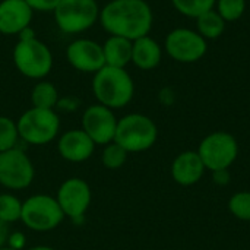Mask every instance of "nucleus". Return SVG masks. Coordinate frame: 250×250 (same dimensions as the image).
Masks as SVG:
<instances>
[{"label": "nucleus", "instance_id": "obj_1", "mask_svg": "<svg viewBox=\"0 0 250 250\" xmlns=\"http://www.w3.org/2000/svg\"><path fill=\"white\" fill-rule=\"evenodd\" d=\"M98 22L108 35L135 41L149 35L154 15L145 0H111L100 9Z\"/></svg>", "mask_w": 250, "mask_h": 250}, {"label": "nucleus", "instance_id": "obj_2", "mask_svg": "<svg viewBox=\"0 0 250 250\" xmlns=\"http://www.w3.org/2000/svg\"><path fill=\"white\" fill-rule=\"evenodd\" d=\"M12 60L16 70L34 81L45 79L53 69V53L50 47L37 38L35 31L29 26L18 35V42L12 51Z\"/></svg>", "mask_w": 250, "mask_h": 250}, {"label": "nucleus", "instance_id": "obj_3", "mask_svg": "<svg viewBox=\"0 0 250 250\" xmlns=\"http://www.w3.org/2000/svg\"><path fill=\"white\" fill-rule=\"evenodd\" d=\"M92 94L98 104L119 110L133 100L135 82L126 69L104 66L94 73Z\"/></svg>", "mask_w": 250, "mask_h": 250}, {"label": "nucleus", "instance_id": "obj_4", "mask_svg": "<svg viewBox=\"0 0 250 250\" xmlns=\"http://www.w3.org/2000/svg\"><path fill=\"white\" fill-rule=\"evenodd\" d=\"M158 139L155 122L141 113H129L117 120L114 141L130 152H144L151 149Z\"/></svg>", "mask_w": 250, "mask_h": 250}, {"label": "nucleus", "instance_id": "obj_5", "mask_svg": "<svg viewBox=\"0 0 250 250\" xmlns=\"http://www.w3.org/2000/svg\"><path fill=\"white\" fill-rule=\"evenodd\" d=\"M19 138L28 145L42 146L60 133V116L56 110L31 107L16 120Z\"/></svg>", "mask_w": 250, "mask_h": 250}, {"label": "nucleus", "instance_id": "obj_6", "mask_svg": "<svg viewBox=\"0 0 250 250\" xmlns=\"http://www.w3.org/2000/svg\"><path fill=\"white\" fill-rule=\"evenodd\" d=\"M51 13L59 31L66 35H76L98 22L100 6L97 0H60Z\"/></svg>", "mask_w": 250, "mask_h": 250}, {"label": "nucleus", "instance_id": "obj_7", "mask_svg": "<svg viewBox=\"0 0 250 250\" xmlns=\"http://www.w3.org/2000/svg\"><path fill=\"white\" fill-rule=\"evenodd\" d=\"M64 218L56 196L37 193L22 201L21 221L28 230L47 233L56 230Z\"/></svg>", "mask_w": 250, "mask_h": 250}, {"label": "nucleus", "instance_id": "obj_8", "mask_svg": "<svg viewBox=\"0 0 250 250\" xmlns=\"http://www.w3.org/2000/svg\"><path fill=\"white\" fill-rule=\"evenodd\" d=\"M198 154L211 173L229 170L239 157V142L229 132H212L201 141Z\"/></svg>", "mask_w": 250, "mask_h": 250}, {"label": "nucleus", "instance_id": "obj_9", "mask_svg": "<svg viewBox=\"0 0 250 250\" xmlns=\"http://www.w3.org/2000/svg\"><path fill=\"white\" fill-rule=\"evenodd\" d=\"M34 177V163L22 148L0 152V186L7 190H23L32 185Z\"/></svg>", "mask_w": 250, "mask_h": 250}, {"label": "nucleus", "instance_id": "obj_10", "mask_svg": "<svg viewBox=\"0 0 250 250\" xmlns=\"http://www.w3.org/2000/svg\"><path fill=\"white\" fill-rule=\"evenodd\" d=\"M164 48L167 54L179 63H195L207 54L208 42L198 31L176 28L167 34Z\"/></svg>", "mask_w": 250, "mask_h": 250}, {"label": "nucleus", "instance_id": "obj_11", "mask_svg": "<svg viewBox=\"0 0 250 250\" xmlns=\"http://www.w3.org/2000/svg\"><path fill=\"white\" fill-rule=\"evenodd\" d=\"M56 199L66 218L81 223L91 207L92 190L83 179L70 177L59 186Z\"/></svg>", "mask_w": 250, "mask_h": 250}, {"label": "nucleus", "instance_id": "obj_12", "mask_svg": "<svg viewBox=\"0 0 250 250\" xmlns=\"http://www.w3.org/2000/svg\"><path fill=\"white\" fill-rule=\"evenodd\" d=\"M117 120L114 110L95 103L83 110L81 129L94 141L95 145L105 146L114 141Z\"/></svg>", "mask_w": 250, "mask_h": 250}, {"label": "nucleus", "instance_id": "obj_13", "mask_svg": "<svg viewBox=\"0 0 250 250\" xmlns=\"http://www.w3.org/2000/svg\"><path fill=\"white\" fill-rule=\"evenodd\" d=\"M66 60L78 72L97 73L105 66L103 45L89 38H76L66 47Z\"/></svg>", "mask_w": 250, "mask_h": 250}, {"label": "nucleus", "instance_id": "obj_14", "mask_svg": "<svg viewBox=\"0 0 250 250\" xmlns=\"http://www.w3.org/2000/svg\"><path fill=\"white\" fill-rule=\"evenodd\" d=\"M94 141L82 129H70L57 139V151L60 157L69 163L79 164L88 161L95 151Z\"/></svg>", "mask_w": 250, "mask_h": 250}, {"label": "nucleus", "instance_id": "obj_15", "mask_svg": "<svg viewBox=\"0 0 250 250\" xmlns=\"http://www.w3.org/2000/svg\"><path fill=\"white\" fill-rule=\"evenodd\" d=\"M34 9L25 0H1L0 1V34L19 35L31 26Z\"/></svg>", "mask_w": 250, "mask_h": 250}, {"label": "nucleus", "instance_id": "obj_16", "mask_svg": "<svg viewBox=\"0 0 250 250\" xmlns=\"http://www.w3.org/2000/svg\"><path fill=\"white\" fill-rule=\"evenodd\" d=\"M205 166L198 151H183L171 163V177L180 186H193L205 174Z\"/></svg>", "mask_w": 250, "mask_h": 250}, {"label": "nucleus", "instance_id": "obj_17", "mask_svg": "<svg viewBox=\"0 0 250 250\" xmlns=\"http://www.w3.org/2000/svg\"><path fill=\"white\" fill-rule=\"evenodd\" d=\"M163 59L161 45L149 35L141 37L132 42V63L141 70L158 67Z\"/></svg>", "mask_w": 250, "mask_h": 250}, {"label": "nucleus", "instance_id": "obj_18", "mask_svg": "<svg viewBox=\"0 0 250 250\" xmlns=\"http://www.w3.org/2000/svg\"><path fill=\"white\" fill-rule=\"evenodd\" d=\"M132 42L133 41L123 37L108 35V38L101 44L105 66L126 69V66L132 63Z\"/></svg>", "mask_w": 250, "mask_h": 250}, {"label": "nucleus", "instance_id": "obj_19", "mask_svg": "<svg viewBox=\"0 0 250 250\" xmlns=\"http://www.w3.org/2000/svg\"><path fill=\"white\" fill-rule=\"evenodd\" d=\"M60 98L59 89L56 88V85L50 81L41 79L38 81L32 89H31V107H37V108H48V110H54L56 104Z\"/></svg>", "mask_w": 250, "mask_h": 250}, {"label": "nucleus", "instance_id": "obj_20", "mask_svg": "<svg viewBox=\"0 0 250 250\" xmlns=\"http://www.w3.org/2000/svg\"><path fill=\"white\" fill-rule=\"evenodd\" d=\"M227 22L220 16V13L214 9L199 15L196 18V31L208 41V40H217L223 35L226 31Z\"/></svg>", "mask_w": 250, "mask_h": 250}, {"label": "nucleus", "instance_id": "obj_21", "mask_svg": "<svg viewBox=\"0 0 250 250\" xmlns=\"http://www.w3.org/2000/svg\"><path fill=\"white\" fill-rule=\"evenodd\" d=\"M22 214V201L13 193H0V220L12 224L21 221Z\"/></svg>", "mask_w": 250, "mask_h": 250}, {"label": "nucleus", "instance_id": "obj_22", "mask_svg": "<svg viewBox=\"0 0 250 250\" xmlns=\"http://www.w3.org/2000/svg\"><path fill=\"white\" fill-rule=\"evenodd\" d=\"M174 9L188 18H198L199 15L215 7L217 0H171Z\"/></svg>", "mask_w": 250, "mask_h": 250}, {"label": "nucleus", "instance_id": "obj_23", "mask_svg": "<svg viewBox=\"0 0 250 250\" xmlns=\"http://www.w3.org/2000/svg\"><path fill=\"white\" fill-rule=\"evenodd\" d=\"M127 155H129V152L125 148H122L116 142H110L103 148L101 163L108 170H119L126 164Z\"/></svg>", "mask_w": 250, "mask_h": 250}, {"label": "nucleus", "instance_id": "obj_24", "mask_svg": "<svg viewBox=\"0 0 250 250\" xmlns=\"http://www.w3.org/2000/svg\"><path fill=\"white\" fill-rule=\"evenodd\" d=\"M19 141L16 122L7 116H0V152L16 148Z\"/></svg>", "mask_w": 250, "mask_h": 250}, {"label": "nucleus", "instance_id": "obj_25", "mask_svg": "<svg viewBox=\"0 0 250 250\" xmlns=\"http://www.w3.org/2000/svg\"><path fill=\"white\" fill-rule=\"evenodd\" d=\"M229 211L240 221L250 223V192L242 190L229 199Z\"/></svg>", "mask_w": 250, "mask_h": 250}, {"label": "nucleus", "instance_id": "obj_26", "mask_svg": "<svg viewBox=\"0 0 250 250\" xmlns=\"http://www.w3.org/2000/svg\"><path fill=\"white\" fill-rule=\"evenodd\" d=\"M215 10L226 22L240 19L246 10V0H217Z\"/></svg>", "mask_w": 250, "mask_h": 250}, {"label": "nucleus", "instance_id": "obj_27", "mask_svg": "<svg viewBox=\"0 0 250 250\" xmlns=\"http://www.w3.org/2000/svg\"><path fill=\"white\" fill-rule=\"evenodd\" d=\"M81 100L75 95H66L60 97L57 104H56V111L57 113H76L81 108Z\"/></svg>", "mask_w": 250, "mask_h": 250}, {"label": "nucleus", "instance_id": "obj_28", "mask_svg": "<svg viewBox=\"0 0 250 250\" xmlns=\"http://www.w3.org/2000/svg\"><path fill=\"white\" fill-rule=\"evenodd\" d=\"M6 246L13 250H23L26 246V236L22 231H10Z\"/></svg>", "mask_w": 250, "mask_h": 250}, {"label": "nucleus", "instance_id": "obj_29", "mask_svg": "<svg viewBox=\"0 0 250 250\" xmlns=\"http://www.w3.org/2000/svg\"><path fill=\"white\" fill-rule=\"evenodd\" d=\"M34 12H53L60 0H25Z\"/></svg>", "mask_w": 250, "mask_h": 250}, {"label": "nucleus", "instance_id": "obj_30", "mask_svg": "<svg viewBox=\"0 0 250 250\" xmlns=\"http://www.w3.org/2000/svg\"><path fill=\"white\" fill-rule=\"evenodd\" d=\"M212 179L217 185L226 186L230 182V173L229 170H220V171H212Z\"/></svg>", "mask_w": 250, "mask_h": 250}, {"label": "nucleus", "instance_id": "obj_31", "mask_svg": "<svg viewBox=\"0 0 250 250\" xmlns=\"http://www.w3.org/2000/svg\"><path fill=\"white\" fill-rule=\"evenodd\" d=\"M9 234H10L9 224L0 220V248H1V246H6Z\"/></svg>", "mask_w": 250, "mask_h": 250}, {"label": "nucleus", "instance_id": "obj_32", "mask_svg": "<svg viewBox=\"0 0 250 250\" xmlns=\"http://www.w3.org/2000/svg\"><path fill=\"white\" fill-rule=\"evenodd\" d=\"M26 250H56L54 248H50V246H34V248H29Z\"/></svg>", "mask_w": 250, "mask_h": 250}, {"label": "nucleus", "instance_id": "obj_33", "mask_svg": "<svg viewBox=\"0 0 250 250\" xmlns=\"http://www.w3.org/2000/svg\"><path fill=\"white\" fill-rule=\"evenodd\" d=\"M0 250H13V249H10L9 246H1V248H0Z\"/></svg>", "mask_w": 250, "mask_h": 250}]
</instances>
